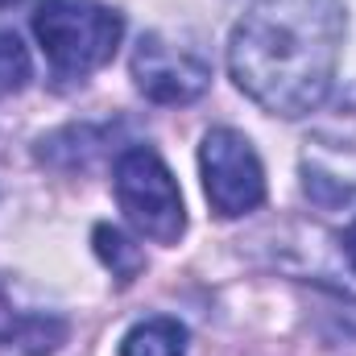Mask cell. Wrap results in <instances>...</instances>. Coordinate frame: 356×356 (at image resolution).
I'll list each match as a JSON object with an SVG mask.
<instances>
[{
	"label": "cell",
	"instance_id": "cell-11",
	"mask_svg": "<svg viewBox=\"0 0 356 356\" xmlns=\"http://www.w3.org/2000/svg\"><path fill=\"white\" fill-rule=\"evenodd\" d=\"M8 4H17V0H0V8H8Z\"/></svg>",
	"mask_w": 356,
	"mask_h": 356
},
{
	"label": "cell",
	"instance_id": "cell-1",
	"mask_svg": "<svg viewBox=\"0 0 356 356\" xmlns=\"http://www.w3.org/2000/svg\"><path fill=\"white\" fill-rule=\"evenodd\" d=\"M340 50V0H257L232 29L228 71L257 108L294 120L327 99Z\"/></svg>",
	"mask_w": 356,
	"mask_h": 356
},
{
	"label": "cell",
	"instance_id": "cell-9",
	"mask_svg": "<svg viewBox=\"0 0 356 356\" xmlns=\"http://www.w3.org/2000/svg\"><path fill=\"white\" fill-rule=\"evenodd\" d=\"M33 79V63H29V50L21 46L17 33H4L0 29V95H13Z\"/></svg>",
	"mask_w": 356,
	"mask_h": 356
},
{
	"label": "cell",
	"instance_id": "cell-5",
	"mask_svg": "<svg viewBox=\"0 0 356 356\" xmlns=\"http://www.w3.org/2000/svg\"><path fill=\"white\" fill-rule=\"evenodd\" d=\"M137 91L154 104H191L211 88V63L166 33H145L133 50Z\"/></svg>",
	"mask_w": 356,
	"mask_h": 356
},
{
	"label": "cell",
	"instance_id": "cell-2",
	"mask_svg": "<svg viewBox=\"0 0 356 356\" xmlns=\"http://www.w3.org/2000/svg\"><path fill=\"white\" fill-rule=\"evenodd\" d=\"M33 33L58 79H83L112 63L124 21L99 0H42L33 13Z\"/></svg>",
	"mask_w": 356,
	"mask_h": 356
},
{
	"label": "cell",
	"instance_id": "cell-3",
	"mask_svg": "<svg viewBox=\"0 0 356 356\" xmlns=\"http://www.w3.org/2000/svg\"><path fill=\"white\" fill-rule=\"evenodd\" d=\"M116 199L124 220L154 245H178L186 228V207L175 175L149 145H133L116 158Z\"/></svg>",
	"mask_w": 356,
	"mask_h": 356
},
{
	"label": "cell",
	"instance_id": "cell-4",
	"mask_svg": "<svg viewBox=\"0 0 356 356\" xmlns=\"http://www.w3.org/2000/svg\"><path fill=\"white\" fill-rule=\"evenodd\" d=\"M199 170H203V191L216 216L236 220L249 216L266 203V170L257 149L249 145L245 133L236 129H211L199 145Z\"/></svg>",
	"mask_w": 356,
	"mask_h": 356
},
{
	"label": "cell",
	"instance_id": "cell-10",
	"mask_svg": "<svg viewBox=\"0 0 356 356\" xmlns=\"http://www.w3.org/2000/svg\"><path fill=\"white\" fill-rule=\"evenodd\" d=\"M344 257H348V266L356 269V220H353V228L344 232Z\"/></svg>",
	"mask_w": 356,
	"mask_h": 356
},
{
	"label": "cell",
	"instance_id": "cell-6",
	"mask_svg": "<svg viewBox=\"0 0 356 356\" xmlns=\"http://www.w3.org/2000/svg\"><path fill=\"white\" fill-rule=\"evenodd\" d=\"M63 340H67V319L63 315L17 307V298L0 282V348H17L25 356H46Z\"/></svg>",
	"mask_w": 356,
	"mask_h": 356
},
{
	"label": "cell",
	"instance_id": "cell-7",
	"mask_svg": "<svg viewBox=\"0 0 356 356\" xmlns=\"http://www.w3.org/2000/svg\"><path fill=\"white\" fill-rule=\"evenodd\" d=\"M120 356H186V327L166 315L145 319L120 340Z\"/></svg>",
	"mask_w": 356,
	"mask_h": 356
},
{
	"label": "cell",
	"instance_id": "cell-8",
	"mask_svg": "<svg viewBox=\"0 0 356 356\" xmlns=\"http://www.w3.org/2000/svg\"><path fill=\"white\" fill-rule=\"evenodd\" d=\"M95 253H99V261L112 269L120 282H133V277H141V269H145V253H141V245H133L120 228H112V224H95Z\"/></svg>",
	"mask_w": 356,
	"mask_h": 356
}]
</instances>
